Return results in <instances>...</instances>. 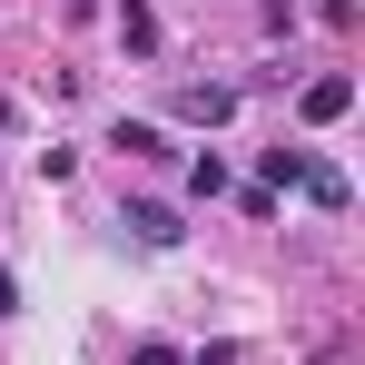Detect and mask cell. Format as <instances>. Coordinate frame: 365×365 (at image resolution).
Returning a JSON list of instances; mask_svg holds the SVG:
<instances>
[{"instance_id":"1","label":"cell","mask_w":365,"mask_h":365,"mask_svg":"<svg viewBox=\"0 0 365 365\" xmlns=\"http://www.w3.org/2000/svg\"><path fill=\"white\" fill-rule=\"evenodd\" d=\"M168 109H178L187 128H217V119H237V79H187Z\"/></svg>"},{"instance_id":"2","label":"cell","mask_w":365,"mask_h":365,"mask_svg":"<svg viewBox=\"0 0 365 365\" xmlns=\"http://www.w3.org/2000/svg\"><path fill=\"white\" fill-rule=\"evenodd\" d=\"M346 109H356V79H346V69H326V79H306V89H297V119H306V128L346 119Z\"/></svg>"},{"instance_id":"3","label":"cell","mask_w":365,"mask_h":365,"mask_svg":"<svg viewBox=\"0 0 365 365\" xmlns=\"http://www.w3.org/2000/svg\"><path fill=\"white\" fill-rule=\"evenodd\" d=\"M119 227H128L138 247H178V237H187V227H178V207H168V197H128V207H119Z\"/></svg>"},{"instance_id":"4","label":"cell","mask_w":365,"mask_h":365,"mask_svg":"<svg viewBox=\"0 0 365 365\" xmlns=\"http://www.w3.org/2000/svg\"><path fill=\"white\" fill-rule=\"evenodd\" d=\"M306 197H316V207H326V217H346V207H356V178H346V168H336V158H306Z\"/></svg>"},{"instance_id":"5","label":"cell","mask_w":365,"mask_h":365,"mask_svg":"<svg viewBox=\"0 0 365 365\" xmlns=\"http://www.w3.org/2000/svg\"><path fill=\"white\" fill-rule=\"evenodd\" d=\"M109 148H128V158H168V128H158V119H119Z\"/></svg>"},{"instance_id":"6","label":"cell","mask_w":365,"mask_h":365,"mask_svg":"<svg viewBox=\"0 0 365 365\" xmlns=\"http://www.w3.org/2000/svg\"><path fill=\"white\" fill-rule=\"evenodd\" d=\"M306 158H316V148H287V138H277V148L257 158V187H297V178H306Z\"/></svg>"},{"instance_id":"7","label":"cell","mask_w":365,"mask_h":365,"mask_svg":"<svg viewBox=\"0 0 365 365\" xmlns=\"http://www.w3.org/2000/svg\"><path fill=\"white\" fill-rule=\"evenodd\" d=\"M119 40L138 50V60H158V10H148V0H128V10H119Z\"/></svg>"},{"instance_id":"8","label":"cell","mask_w":365,"mask_h":365,"mask_svg":"<svg viewBox=\"0 0 365 365\" xmlns=\"http://www.w3.org/2000/svg\"><path fill=\"white\" fill-rule=\"evenodd\" d=\"M187 187H197V197H227V158L197 148V158H187Z\"/></svg>"},{"instance_id":"9","label":"cell","mask_w":365,"mask_h":365,"mask_svg":"<svg viewBox=\"0 0 365 365\" xmlns=\"http://www.w3.org/2000/svg\"><path fill=\"white\" fill-rule=\"evenodd\" d=\"M128 365H178V346H158V336H148V346H128Z\"/></svg>"},{"instance_id":"10","label":"cell","mask_w":365,"mask_h":365,"mask_svg":"<svg viewBox=\"0 0 365 365\" xmlns=\"http://www.w3.org/2000/svg\"><path fill=\"white\" fill-rule=\"evenodd\" d=\"M10 306H20V287H10V267H0V316H10Z\"/></svg>"},{"instance_id":"11","label":"cell","mask_w":365,"mask_h":365,"mask_svg":"<svg viewBox=\"0 0 365 365\" xmlns=\"http://www.w3.org/2000/svg\"><path fill=\"white\" fill-rule=\"evenodd\" d=\"M197 365H237V346H207V356H197Z\"/></svg>"},{"instance_id":"12","label":"cell","mask_w":365,"mask_h":365,"mask_svg":"<svg viewBox=\"0 0 365 365\" xmlns=\"http://www.w3.org/2000/svg\"><path fill=\"white\" fill-rule=\"evenodd\" d=\"M10 128H20V109H10V99H0V138H10Z\"/></svg>"}]
</instances>
